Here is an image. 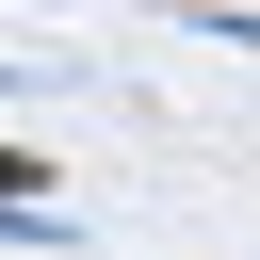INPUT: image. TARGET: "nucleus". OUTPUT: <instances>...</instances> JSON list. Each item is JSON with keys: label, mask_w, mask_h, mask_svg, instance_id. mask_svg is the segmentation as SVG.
<instances>
[{"label": "nucleus", "mask_w": 260, "mask_h": 260, "mask_svg": "<svg viewBox=\"0 0 260 260\" xmlns=\"http://www.w3.org/2000/svg\"><path fill=\"white\" fill-rule=\"evenodd\" d=\"M32 179H49V162H16V146H0V195H32Z\"/></svg>", "instance_id": "1"}]
</instances>
